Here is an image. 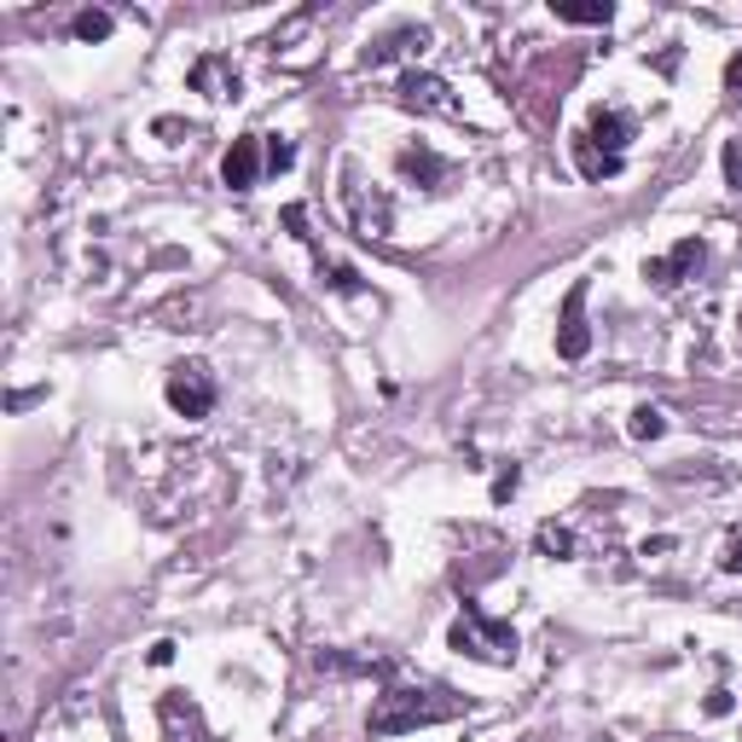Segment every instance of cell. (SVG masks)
Returning a JSON list of instances; mask_svg holds the SVG:
<instances>
[{
  "mask_svg": "<svg viewBox=\"0 0 742 742\" xmlns=\"http://www.w3.org/2000/svg\"><path fill=\"white\" fill-rule=\"evenodd\" d=\"M465 708L447 690H383L377 708H372V736H400V731H418V725H441Z\"/></svg>",
  "mask_w": 742,
  "mask_h": 742,
  "instance_id": "1",
  "label": "cell"
},
{
  "mask_svg": "<svg viewBox=\"0 0 742 742\" xmlns=\"http://www.w3.org/2000/svg\"><path fill=\"white\" fill-rule=\"evenodd\" d=\"M627 140H632V116H621V111H592V122L575 134V163H580L586 181H609V174H621Z\"/></svg>",
  "mask_w": 742,
  "mask_h": 742,
  "instance_id": "2",
  "label": "cell"
},
{
  "mask_svg": "<svg viewBox=\"0 0 742 742\" xmlns=\"http://www.w3.org/2000/svg\"><path fill=\"white\" fill-rule=\"evenodd\" d=\"M447 644H453L458 655L494 661V668H510V661H517V632H510L505 621H488V616H481L476 603H465V616L453 621Z\"/></svg>",
  "mask_w": 742,
  "mask_h": 742,
  "instance_id": "3",
  "label": "cell"
},
{
  "mask_svg": "<svg viewBox=\"0 0 742 742\" xmlns=\"http://www.w3.org/2000/svg\"><path fill=\"white\" fill-rule=\"evenodd\" d=\"M169 406L181 418H210L215 413V383H210V372L203 366H174V377H169Z\"/></svg>",
  "mask_w": 742,
  "mask_h": 742,
  "instance_id": "4",
  "label": "cell"
},
{
  "mask_svg": "<svg viewBox=\"0 0 742 742\" xmlns=\"http://www.w3.org/2000/svg\"><path fill=\"white\" fill-rule=\"evenodd\" d=\"M586 348H592V331H586V285H575L569 302H562L557 354H562V360H586Z\"/></svg>",
  "mask_w": 742,
  "mask_h": 742,
  "instance_id": "5",
  "label": "cell"
},
{
  "mask_svg": "<svg viewBox=\"0 0 742 742\" xmlns=\"http://www.w3.org/2000/svg\"><path fill=\"white\" fill-rule=\"evenodd\" d=\"M221 181L233 192H250L255 181H262V140H255V134L233 140V151L221 157Z\"/></svg>",
  "mask_w": 742,
  "mask_h": 742,
  "instance_id": "6",
  "label": "cell"
},
{
  "mask_svg": "<svg viewBox=\"0 0 742 742\" xmlns=\"http://www.w3.org/2000/svg\"><path fill=\"white\" fill-rule=\"evenodd\" d=\"M702 255H708V250H702V238H684L673 255H661V262H650V267H644V278H650L655 291H673L690 267H702Z\"/></svg>",
  "mask_w": 742,
  "mask_h": 742,
  "instance_id": "7",
  "label": "cell"
},
{
  "mask_svg": "<svg viewBox=\"0 0 742 742\" xmlns=\"http://www.w3.org/2000/svg\"><path fill=\"white\" fill-rule=\"evenodd\" d=\"M400 105H413V111H447V116H453L447 82H435V75H418V70L400 82Z\"/></svg>",
  "mask_w": 742,
  "mask_h": 742,
  "instance_id": "8",
  "label": "cell"
},
{
  "mask_svg": "<svg viewBox=\"0 0 742 742\" xmlns=\"http://www.w3.org/2000/svg\"><path fill=\"white\" fill-rule=\"evenodd\" d=\"M192 88H203L210 99H233L238 93V70L226 59H197L192 64Z\"/></svg>",
  "mask_w": 742,
  "mask_h": 742,
  "instance_id": "9",
  "label": "cell"
},
{
  "mask_svg": "<svg viewBox=\"0 0 742 742\" xmlns=\"http://www.w3.org/2000/svg\"><path fill=\"white\" fill-rule=\"evenodd\" d=\"M562 23H609V18H616V7H569V0H557V7H551Z\"/></svg>",
  "mask_w": 742,
  "mask_h": 742,
  "instance_id": "10",
  "label": "cell"
},
{
  "mask_svg": "<svg viewBox=\"0 0 742 742\" xmlns=\"http://www.w3.org/2000/svg\"><path fill=\"white\" fill-rule=\"evenodd\" d=\"M627 429H632V441H655V435H661V429H668V418H661V413H655V406H638V413H632V424H627Z\"/></svg>",
  "mask_w": 742,
  "mask_h": 742,
  "instance_id": "11",
  "label": "cell"
},
{
  "mask_svg": "<svg viewBox=\"0 0 742 742\" xmlns=\"http://www.w3.org/2000/svg\"><path fill=\"white\" fill-rule=\"evenodd\" d=\"M111 35V12H82L75 18V41H105Z\"/></svg>",
  "mask_w": 742,
  "mask_h": 742,
  "instance_id": "12",
  "label": "cell"
},
{
  "mask_svg": "<svg viewBox=\"0 0 742 742\" xmlns=\"http://www.w3.org/2000/svg\"><path fill=\"white\" fill-rule=\"evenodd\" d=\"M540 546H546V551H575L569 528H540Z\"/></svg>",
  "mask_w": 742,
  "mask_h": 742,
  "instance_id": "13",
  "label": "cell"
},
{
  "mask_svg": "<svg viewBox=\"0 0 742 742\" xmlns=\"http://www.w3.org/2000/svg\"><path fill=\"white\" fill-rule=\"evenodd\" d=\"M725 181L742 192V145H725Z\"/></svg>",
  "mask_w": 742,
  "mask_h": 742,
  "instance_id": "14",
  "label": "cell"
},
{
  "mask_svg": "<svg viewBox=\"0 0 742 742\" xmlns=\"http://www.w3.org/2000/svg\"><path fill=\"white\" fill-rule=\"evenodd\" d=\"M291 157H296V151H291L285 140H273V145H267V169H291Z\"/></svg>",
  "mask_w": 742,
  "mask_h": 742,
  "instance_id": "15",
  "label": "cell"
},
{
  "mask_svg": "<svg viewBox=\"0 0 742 742\" xmlns=\"http://www.w3.org/2000/svg\"><path fill=\"white\" fill-rule=\"evenodd\" d=\"M720 569H725V575H736V569H742V540H731V546H725V557H720Z\"/></svg>",
  "mask_w": 742,
  "mask_h": 742,
  "instance_id": "16",
  "label": "cell"
},
{
  "mask_svg": "<svg viewBox=\"0 0 742 742\" xmlns=\"http://www.w3.org/2000/svg\"><path fill=\"white\" fill-rule=\"evenodd\" d=\"M725 88H731V93H742V53L725 64Z\"/></svg>",
  "mask_w": 742,
  "mask_h": 742,
  "instance_id": "17",
  "label": "cell"
}]
</instances>
